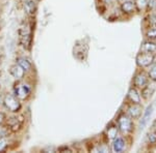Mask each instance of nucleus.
<instances>
[{
	"label": "nucleus",
	"instance_id": "nucleus-1",
	"mask_svg": "<svg viewBox=\"0 0 156 153\" xmlns=\"http://www.w3.org/2000/svg\"><path fill=\"white\" fill-rule=\"evenodd\" d=\"M3 105L5 106L7 110H9L12 112H18L20 108H21V105H20L19 100L17 99V97L12 94H9L4 97Z\"/></svg>",
	"mask_w": 156,
	"mask_h": 153
},
{
	"label": "nucleus",
	"instance_id": "nucleus-2",
	"mask_svg": "<svg viewBox=\"0 0 156 153\" xmlns=\"http://www.w3.org/2000/svg\"><path fill=\"white\" fill-rule=\"evenodd\" d=\"M153 60H154V55L152 53L143 52V53L137 55L136 63L138 66H140V67H147V66H149L150 64H152Z\"/></svg>",
	"mask_w": 156,
	"mask_h": 153
},
{
	"label": "nucleus",
	"instance_id": "nucleus-3",
	"mask_svg": "<svg viewBox=\"0 0 156 153\" xmlns=\"http://www.w3.org/2000/svg\"><path fill=\"white\" fill-rule=\"evenodd\" d=\"M118 124H119V128L123 134H127L132 128L131 119L126 115H121L118 120Z\"/></svg>",
	"mask_w": 156,
	"mask_h": 153
},
{
	"label": "nucleus",
	"instance_id": "nucleus-4",
	"mask_svg": "<svg viewBox=\"0 0 156 153\" xmlns=\"http://www.w3.org/2000/svg\"><path fill=\"white\" fill-rule=\"evenodd\" d=\"M15 96L19 99H25L28 97L30 93V89L25 84H18L15 86Z\"/></svg>",
	"mask_w": 156,
	"mask_h": 153
},
{
	"label": "nucleus",
	"instance_id": "nucleus-5",
	"mask_svg": "<svg viewBox=\"0 0 156 153\" xmlns=\"http://www.w3.org/2000/svg\"><path fill=\"white\" fill-rule=\"evenodd\" d=\"M153 113V105H150L149 107L146 109V111L144 113V116L142 117V120H140V128L144 129L145 126L147 125V123L149 122V119Z\"/></svg>",
	"mask_w": 156,
	"mask_h": 153
},
{
	"label": "nucleus",
	"instance_id": "nucleus-6",
	"mask_svg": "<svg viewBox=\"0 0 156 153\" xmlns=\"http://www.w3.org/2000/svg\"><path fill=\"white\" fill-rule=\"evenodd\" d=\"M134 85L138 88H144L146 85H148V78L144 72H140L134 78Z\"/></svg>",
	"mask_w": 156,
	"mask_h": 153
},
{
	"label": "nucleus",
	"instance_id": "nucleus-7",
	"mask_svg": "<svg viewBox=\"0 0 156 153\" xmlns=\"http://www.w3.org/2000/svg\"><path fill=\"white\" fill-rule=\"evenodd\" d=\"M11 74L15 79L20 80L24 77L25 71L23 69V67H21L18 63H17V64L12 65V66L11 67Z\"/></svg>",
	"mask_w": 156,
	"mask_h": 153
},
{
	"label": "nucleus",
	"instance_id": "nucleus-8",
	"mask_svg": "<svg viewBox=\"0 0 156 153\" xmlns=\"http://www.w3.org/2000/svg\"><path fill=\"white\" fill-rule=\"evenodd\" d=\"M128 114H129V116L133 118V119H136L140 116V114H142V108L138 104H134L132 105L131 107H129V109H128Z\"/></svg>",
	"mask_w": 156,
	"mask_h": 153
},
{
	"label": "nucleus",
	"instance_id": "nucleus-9",
	"mask_svg": "<svg viewBox=\"0 0 156 153\" xmlns=\"http://www.w3.org/2000/svg\"><path fill=\"white\" fill-rule=\"evenodd\" d=\"M24 9L26 12V14L28 15H34V12L37 11V4L34 0H27L24 4Z\"/></svg>",
	"mask_w": 156,
	"mask_h": 153
},
{
	"label": "nucleus",
	"instance_id": "nucleus-10",
	"mask_svg": "<svg viewBox=\"0 0 156 153\" xmlns=\"http://www.w3.org/2000/svg\"><path fill=\"white\" fill-rule=\"evenodd\" d=\"M121 9L125 14H131L135 9V4L132 1H124V3L121 5Z\"/></svg>",
	"mask_w": 156,
	"mask_h": 153
},
{
	"label": "nucleus",
	"instance_id": "nucleus-11",
	"mask_svg": "<svg viewBox=\"0 0 156 153\" xmlns=\"http://www.w3.org/2000/svg\"><path fill=\"white\" fill-rule=\"evenodd\" d=\"M124 147H125L124 140L121 139V138H118V139L115 140L114 144H112V151L114 152H121V151H123Z\"/></svg>",
	"mask_w": 156,
	"mask_h": 153
},
{
	"label": "nucleus",
	"instance_id": "nucleus-12",
	"mask_svg": "<svg viewBox=\"0 0 156 153\" xmlns=\"http://www.w3.org/2000/svg\"><path fill=\"white\" fill-rule=\"evenodd\" d=\"M128 98L131 100L132 102H134V104H140V95L137 92L136 89L131 88V89L129 90V92H128Z\"/></svg>",
	"mask_w": 156,
	"mask_h": 153
},
{
	"label": "nucleus",
	"instance_id": "nucleus-13",
	"mask_svg": "<svg viewBox=\"0 0 156 153\" xmlns=\"http://www.w3.org/2000/svg\"><path fill=\"white\" fill-rule=\"evenodd\" d=\"M143 52L153 54L154 52H156V44L151 41L145 42L144 45H143Z\"/></svg>",
	"mask_w": 156,
	"mask_h": 153
},
{
	"label": "nucleus",
	"instance_id": "nucleus-14",
	"mask_svg": "<svg viewBox=\"0 0 156 153\" xmlns=\"http://www.w3.org/2000/svg\"><path fill=\"white\" fill-rule=\"evenodd\" d=\"M17 63H18L21 67H23V69L25 72L30 71V68H31V64H30V62L25 58H18L17 59Z\"/></svg>",
	"mask_w": 156,
	"mask_h": 153
},
{
	"label": "nucleus",
	"instance_id": "nucleus-15",
	"mask_svg": "<svg viewBox=\"0 0 156 153\" xmlns=\"http://www.w3.org/2000/svg\"><path fill=\"white\" fill-rule=\"evenodd\" d=\"M144 90H143V96L145 97V98H149V97L151 96V95L153 94V92H154V85H146V86L143 88Z\"/></svg>",
	"mask_w": 156,
	"mask_h": 153
},
{
	"label": "nucleus",
	"instance_id": "nucleus-16",
	"mask_svg": "<svg viewBox=\"0 0 156 153\" xmlns=\"http://www.w3.org/2000/svg\"><path fill=\"white\" fill-rule=\"evenodd\" d=\"M134 4L135 6H137L138 9H144L145 7H147L148 0H135Z\"/></svg>",
	"mask_w": 156,
	"mask_h": 153
},
{
	"label": "nucleus",
	"instance_id": "nucleus-17",
	"mask_svg": "<svg viewBox=\"0 0 156 153\" xmlns=\"http://www.w3.org/2000/svg\"><path fill=\"white\" fill-rule=\"evenodd\" d=\"M146 35L149 39H156V27H153V28H150L147 31Z\"/></svg>",
	"mask_w": 156,
	"mask_h": 153
},
{
	"label": "nucleus",
	"instance_id": "nucleus-18",
	"mask_svg": "<svg viewBox=\"0 0 156 153\" xmlns=\"http://www.w3.org/2000/svg\"><path fill=\"white\" fill-rule=\"evenodd\" d=\"M149 77L152 81H156V63L152 65V67L150 68L149 72Z\"/></svg>",
	"mask_w": 156,
	"mask_h": 153
},
{
	"label": "nucleus",
	"instance_id": "nucleus-19",
	"mask_svg": "<svg viewBox=\"0 0 156 153\" xmlns=\"http://www.w3.org/2000/svg\"><path fill=\"white\" fill-rule=\"evenodd\" d=\"M7 146V140L5 137H0V151H3Z\"/></svg>",
	"mask_w": 156,
	"mask_h": 153
},
{
	"label": "nucleus",
	"instance_id": "nucleus-20",
	"mask_svg": "<svg viewBox=\"0 0 156 153\" xmlns=\"http://www.w3.org/2000/svg\"><path fill=\"white\" fill-rule=\"evenodd\" d=\"M117 127L112 126V127H108V135H109L110 139H114V138H115V135H117Z\"/></svg>",
	"mask_w": 156,
	"mask_h": 153
},
{
	"label": "nucleus",
	"instance_id": "nucleus-21",
	"mask_svg": "<svg viewBox=\"0 0 156 153\" xmlns=\"http://www.w3.org/2000/svg\"><path fill=\"white\" fill-rule=\"evenodd\" d=\"M148 140L151 144H155L156 143V131L154 132H151V134L148 135Z\"/></svg>",
	"mask_w": 156,
	"mask_h": 153
},
{
	"label": "nucleus",
	"instance_id": "nucleus-22",
	"mask_svg": "<svg viewBox=\"0 0 156 153\" xmlns=\"http://www.w3.org/2000/svg\"><path fill=\"white\" fill-rule=\"evenodd\" d=\"M147 7L150 9V11H153V9H155L156 8V0H148Z\"/></svg>",
	"mask_w": 156,
	"mask_h": 153
},
{
	"label": "nucleus",
	"instance_id": "nucleus-23",
	"mask_svg": "<svg viewBox=\"0 0 156 153\" xmlns=\"http://www.w3.org/2000/svg\"><path fill=\"white\" fill-rule=\"evenodd\" d=\"M4 118H5V116H4L3 113H0V124H1L2 122L4 121Z\"/></svg>",
	"mask_w": 156,
	"mask_h": 153
},
{
	"label": "nucleus",
	"instance_id": "nucleus-24",
	"mask_svg": "<svg viewBox=\"0 0 156 153\" xmlns=\"http://www.w3.org/2000/svg\"><path fill=\"white\" fill-rule=\"evenodd\" d=\"M153 128L156 130V119L154 120V122H153Z\"/></svg>",
	"mask_w": 156,
	"mask_h": 153
},
{
	"label": "nucleus",
	"instance_id": "nucleus-25",
	"mask_svg": "<svg viewBox=\"0 0 156 153\" xmlns=\"http://www.w3.org/2000/svg\"><path fill=\"white\" fill-rule=\"evenodd\" d=\"M2 104H3V99H2V97L0 96V106H1Z\"/></svg>",
	"mask_w": 156,
	"mask_h": 153
},
{
	"label": "nucleus",
	"instance_id": "nucleus-26",
	"mask_svg": "<svg viewBox=\"0 0 156 153\" xmlns=\"http://www.w3.org/2000/svg\"><path fill=\"white\" fill-rule=\"evenodd\" d=\"M123 1H132V0H123Z\"/></svg>",
	"mask_w": 156,
	"mask_h": 153
}]
</instances>
